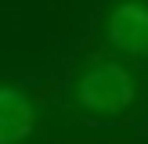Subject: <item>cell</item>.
I'll use <instances>...</instances> for the list:
<instances>
[{
    "label": "cell",
    "mask_w": 148,
    "mask_h": 144,
    "mask_svg": "<svg viewBox=\"0 0 148 144\" xmlns=\"http://www.w3.org/2000/svg\"><path fill=\"white\" fill-rule=\"evenodd\" d=\"M0 126H4V144H18L33 130V105L22 97L18 86H4L0 94Z\"/></svg>",
    "instance_id": "3"
},
{
    "label": "cell",
    "mask_w": 148,
    "mask_h": 144,
    "mask_svg": "<svg viewBox=\"0 0 148 144\" xmlns=\"http://www.w3.org/2000/svg\"><path fill=\"white\" fill-rule=\"evenodd\" d=\"M108 43L127 54L148 50V7L145 4H119L108 14Z\"/></svg>",
    "instance_id": "2"
},
{
    "label": "cell",
    "mask_w": 148,
    "mask_h": 144,
    "mask_svg": "<svg viewBox=\"0 0 148 144\" xmlns=\"http://www.w3.org/2000/svg\"><path fill=\"white\" fill-rule=\"evenodd\" d=\"M76 101L83 108H90V112L112 115V112H123L134 101V83L119 65L101 61V65H90L83 72V79L76 86Z\"/></svg>",
    "instance_id": "1"
}]
</instances>
